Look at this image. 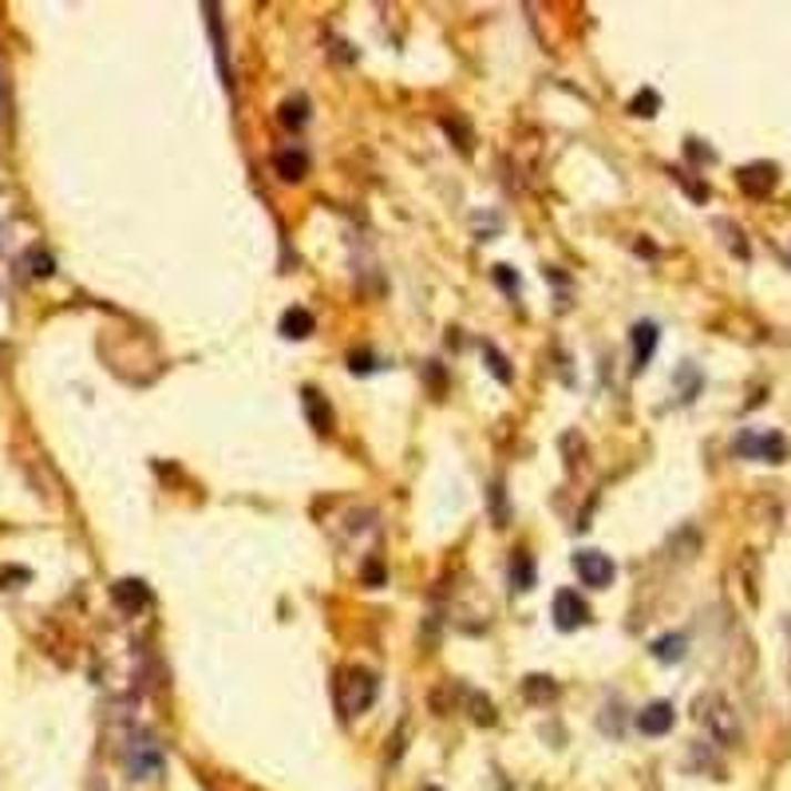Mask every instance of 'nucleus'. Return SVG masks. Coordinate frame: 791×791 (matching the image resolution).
<instances>
[{
  "label": "nucleus",
  "mask_w": 791,
  "mask_h": 791,
  "mask_svg": "<svg viewBox=\"0 0 791 791\" xmlns=\"http://www.w3.org/2000/svg\"><path fill=\"white\" fill-rule=\"evenodd\" d=\"M697 720H701V724L709 728V737L724 748L740 744V737H744L737 709H732L728 697H720V692H704V697H697Z\"/></svg>",
  "instance_id": "f257e3e1"
},
{
  "label": "nucleus",
  "mask_w": 791,
  "mask_h": 791,
  "mask_svg": "<svg viewBox=\"0 0 791 791\" xmlns=\"http://www.w3.org/2000/svg\"><path fill=\"white\" fill-rule=\"evenodd\" d=\"M163 744H159L151 732H131L128 744H123V768H128L131 780H155L163 772Z\"/></svg>",
  "instance_id": "f03ea898"
},
{
  "label": "nucleus",
  "mask_w": 791,
  "mask_h": 791,
  "mask_svg": "<svg viewBox=\"0 0 791 791\" xmlns=\"http://www.w3.org/2000/svg\"><path fill=\"white\" fill-rule=\"evenodd\" d=\"M337 701H341V712L353 717V712H364L368 704L376 701V681L373 673H364V669H348L341 673L337 681Z\"/></svg>",
  "instance_id": "7ed1b4c3"
},
{
  "label": "nucleus",
  "mask_w": 791,
  "mask_h": 791,
  "mask_svg": "<svg viewBox=\"0 0 791 791\" xmlns=\"http://www.w3.org/2000/svg\"><path fill=\"white\" fill-rule=\"evenodd\" d=\"M737 455L744 459H764V464H783L788 459V439L780 432H740Z\"/></svg>",
  "instance_id": "20e7f679"
},
{
  "label": "nucleus",
  "mask_w": 791,
  "mask_h": 791,
  "mask_svg": "<svg viewBox=\"0 0 791 791\" xmlns=\"http://www.w3.org/2000/svg\"><path fill=\"white\" fill-rule=\"evenodd\" d=\"M574 570H578V578H582L590 590H606V586L613 582V562L610 555H601V550H578L574 555Z\"/></svg>",
  "instance_id": "39448f33"
},
{
  "label": "nucleus",
  "mask_w": 791,
  "mask_h": 791,
  "mask_svg": "<svg viewBox=\"0 0 791 791\" xmlns=\"http://www.w3.org/2000/svg\"><path fill=\"white\" fill-rule=\"evenodd\" d=\"M737 182L740 191L752 194V199H768L775 191V182H780V166L775 163H748L737 171Z\"/></svg>",
  "instance_id": "423d86ee"
},
{
  "label": "nucleus",
  "mask_w": 791,
  "mask_h": 791,
  "mask_svg": "<svg viewBox=\"0 0 791 791\" xmlns=\"http://www.w3.org/2000/svg\"><path fill=\"white\" fill-rule=\"evenodd\" d=\"M673 724H677V709L669 701H653L637 712V728H641L646 737H665V732H673Z\"/></svg>",
  "instance_id": "0eeeda50"
},
{
  "label": "nucleus",
  "mask_w": 791,
  "mask_h": 791,
  "mask_svg": "<svg viewBox=\"0 0 791 791\" xmlns=\"http://www.w3.org/2000/svg\"><path fill=\"white\" fill-rule=\"evenodd\" d=\"M586 601L578 598V590H558L555 594V626L562 629V633H570V629H578L586 621Z\"/></svg>",
  "instance_id": "6e6552de"
},
{
  "label": "nucleus",
  "mask_w": 791,
  "mask_h": 791,
  "mask_svg": "<svg viewBox=\"0 0 791 791\" xmlns=\"http://www.w3.org/2000/svg\"><path fill=\"white\" fill-rule=\"evenodd\" d=\"M111 598H115L119 610L135 613V610H143L146 601H151V590H146V586L139 582V578H123V582L111 586Z\"/></svg>",
  "instance_id": "1a4fd4ad"
},
{
  "label": "nucleus",
  "mask_w": 791,
  "mask_h": 791,
  "mask_svg": "<svg viewBox=\"0 0 791 791\" xmlns=\"http://www.w3.org/2000/svg\"><path fill=\"white\" fill-rule=\"evenodd\" d=\"M657 325L653 321H641V325H633V364L637 368H646L649 361H653V348H657Z\"/></svg>",
  "instance_id": "9d476101"
},
{
  "label": "nucleus",
  "mask_w": 791,
  "mask_h": 791,
  "mask_svg": "<svg viewBox=\"0 0 791 791\" xmlns=\"http://www.w3.org/2000/svg\"><path fill=\"white\" fill-rule=\"evenodd\" d=\"M313 328H317V321H313V313L310 310H285V317H282V337H290V341H305V337H313Z\"/></svg>",
  "instance_id": "9b49d317"
},
{
  "label": "nucleus",
  "mask_w": 791,
  "mask_h": 791,
  "mask_svg": "<svg viewBox=\"0 0 791 791\" xmlns=\"http://www.w3.org/2000/svg\"><path fill=\"white\" fill-rule=\"evenodd\" d=\"M273 166H277V174L285 182H301L305 171H310V159H305V151H282V155L273 159Z\"/></svg>",
  "instance_id": "f8f14e48"
},
{
  "label": "nucleus",
  "mask_w": 791,
  "mask_h": 791,
  "mask_svg": "<svg viewBox=\"0 0 791 791\" xmlns=\"http://www.w3.org/2000/svg\"><path fill=\"white\" fill-rule=\"evenodd\" d=\"M653 657H657V661H681V657H684V637L681 633L657 637V641H653Z\"/></svg>",
  "instance_id": "ddd939ff"
},
{
  "label": "nucleus",
  "mask_w": 791,
  "mask_h": 791,
  "mask_svg": "<svg viewBox=\"0 0 791 791\" xmlns=\"http://www.w3.org/2000/svg\"><path fill=\"white\" fill-rule=\"evenodd\" d=\"M305 408H310V419L317 432H328V424H333V412H328V404H321V396L313 388H305Z\"/></svg>",
  "instance_id": "4468645a"
},
{
  "label": "nucleus",
  "mask_w": 791,
  "mask_h": 791,
  "mask_svg": "<svg viewBox=\"0 0 791 791\" xmlns=\"http://www.w3.org/2000/svg\"><path fill=\"white\" fill-rule=\"evenodd\" d=\"M510 578L519 582V590H530V586H535V566H530L527 555H519L515 562H510Z\"/></svg>",
  "instance_id": "2eb2a0df"
},
{
  "label": "nucleus",
  "mask_w": 791,
  "mask_h": 791,
  "mask_svg": "<svg viewBox=\"0 0 791 791\" xmlns=\"http://www.w3.org/2000/svg\"><path fill=\"white\" fill-rule=\"evenodd\" d=\"M282 123H285V128H301V123H305V103H285V108H282Z\"/></svg>",
  "instance_id": "dca6fc26"
},
{
  "label": "nucleus",
  "mask_w": 791,
  "mask_h": 791,
  "mask_svg": "<svg viewBox=\"0 0 791 791\" xmlns=\"http://www.w3.org/2000/svg\"><path fill=\"white\" fill-rule=\"evenodd\" d=\"M487 356H491V373H495V376H499V381H503V384H507V381H510V368H507V361H503V356H499V353H495V348H491V345H487Z\"/></svg>",
  "instance_id": "f3484780"
},
{
  "label": "nucleus",
  "mask_w": 791,
  "mask_h": 791,
  "mask_svg": "<svg viewBox=\"0 0 791 791\" xmlns=\"http://www.w3.org/2000/svg\"><path fill=\"white\" fill-rule=\"evenodd\" d=\"M0 115H4V75H0Z\"/></svg>",
  "instance_id": "a211bd4d"
}]
</instances>
